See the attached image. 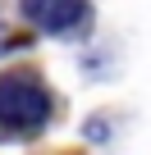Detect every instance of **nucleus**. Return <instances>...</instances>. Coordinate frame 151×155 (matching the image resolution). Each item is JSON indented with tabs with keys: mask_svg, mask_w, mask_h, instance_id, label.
Instances as JSON below:
<instances>
[{
	"mask_svg": "<svg viewBox=\"0 0 151 155\" xmlns=\"http://www.w3.org/2000/svg\"><path fill=\"white\" fill-rule=\"evenodd\" d=\"M46 119H50V96L32 73H5L0 78V128L37 132Z\"/></svg>",
	"mask_w": 151,
	"mask_h": 155,
	"instance_id": "obj_1",
	"label": "nucleus"
},
{
	"mask_svg": "<svg viewBox=\"0 0 151 155\" xmlns=\"http://www.w3.org/2000/svg\"><path fill=\"white\" fill-rule=\"evenodd\" d=\"M23 14L32 18V28L64 37L87 23V0H23Z\"/></svg>",
	"mask_w": 151,
	"mask_h": 155,
	"instance_id": "obj_2",
	"label": "nucleus"
}]
</instances>
